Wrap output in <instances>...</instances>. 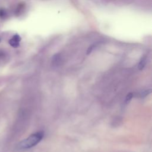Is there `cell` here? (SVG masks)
<instances>
[{
  "label": "cell",
  "instance_id": "cell-7",
  "mask_svg": "<svg viewBox=\"0 0 152 152\" xmlns=\"http://www.w3.org/2000/svg\"><path fill=\"white\" fill-rule=\"evenodd\" d=\"M0 42H1V39H0Z\"/></svg>",
  "mask_w": 152,
  "mask_h": 152
},
{
  "label": "cell",
  "instance_id": "cell-3",
  "mask_svg": "<svg viewBox=\"0 0 152 152\" xmlns=\"http://www.w3.org/2000/svg\"><path fill=\"white\" fill-rule=\"evenodd\" d=\"M146 62H147L146 57H145V56L142 57V58L141 59V60L140 61L139 63H138V68L140 70H142V69L144 68V66H145V64H146Z\"/></svg>",
  "mask_w": 152,
  "mask_h": 152
},
{
  "label": "cell",
  "instance_id": "cell-5",
  "mask_svg": "<svg viewBox=\"0 0 152 152\" xmlns=\"http://www.w3.org/2000/svg\"><path fill=\"white\" fill-rule=\"evenodd\" d=\"M7 12L4 9H1L0 10V17L2 18H4L7 16Z\"/></svg>",
  "mask_w": 152,
  "mask_h": 152
},
{
  "label": "cell",
  "instance_id": "cell-2",
  "mask_svg": "<svg viewBox=\"0 0 152 152\" xmlns=\"http://www.w3.org/2000/svg\"><path fill=\"white\" fill-rule=\"evenodd\" d=\"M21 38L18 34L14 35L9 40V44L13 48H17L20 45V42Z\"/></svg>",
  "mask_w": 152,
  "mask_h": 152
},
{
  "label": "cell",
  "instance_id": "cell-4",
  "mask_svg": "<svg viewBox=\"0 0 152 152\" xmlns=\"http://www.w3.org/2000/svg\"><path fill=\"white\" fill-rule=\"evenodd\" d=\"M151 92V89H148V90H146L144 91H142L141 93V95L140 96L141 97H144L145 96H147V95H148L149 94H150Z\"/></svg>",
  "mask_w": 152,
  "mask_h": 152
},
{
  "label": "cell",
  "instance_id": "cell-1",
  "mask_svg": "<svg viewBox=\"0 0 152 152\" xmlns=\"http://www.w3.org/2000/svg\"><path fill=\"white\" fill-rule=\"evenodd\" d=\"M43 135L44 133L42 131H39L33 134L27 138L21 141L18 144V147L21 149H27L31 148L42 140Z\"/></svg>",
  "mask_w": 152,
  "mask_h": 152
},
{
  "label": "cell",
  "instance_id": "cell-6",
  "mask_svg": "<svg viewBox=\"0 0 152 152\" xmlns=\"http://www.w3.org/2000/svg\"><path fill=\"white\" fill-rule=\"evenodd\" d=\"M132 97H133V93H128V94H127L126 97L125 102H126V103L129 102L131 100V99H132Z\"/></svg>",
  "mask_w": 152,
  "mask_h": 152
}]
</instances>
